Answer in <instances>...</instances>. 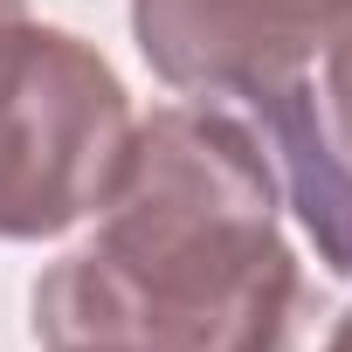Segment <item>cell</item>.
<instances>
[{"instance_id": "cell-1", "label": "cell", "mask_w": 352, "mask_h": 352, "mask_svg": "<svg viewBox=\"0 0 352 352\" xmlns=\"http://www.w3.org/2000/svg\"><path fill=\"white\" fill-rule=\"evenodd\" d=\"M304 276L263 138L208 104L131 124L97 242L35 283L49 352H290Z\"/></svg>"}, {"instance_id": "cell-2", "label": "cell", "mask_w": 352, "mask_h": 352, "mask_svg": "<svg viewBox=\"0 0 352 352\" xmlns=\"http://www.w3.org/2000/svg\"><path fill=\"white\" fill-rule=\"evenodd\" d=\"M131 104L111 63L63 35L14 21L0 35V242H42L97 214Z\"/></svg>"}, {"instance_id": "cell-3", "label": "cell", "mask_w": 352, "mask_h": 352, "mask_svg": "<svg viewBox=\"0 0 352 352\" xmlns=\"http://www.w3.org/2000/svg\"><path fill=\"white\" fill-rule=\"evenodd\" d=\"M352 21V0H131L145 63L173 90L256 97L304 76V63Z\"/></svg>"}, {"instance_id": "cell-4", "label": "cell", "mask_w": 352, "mask_h": 352, "mask_svg": "<svg viewBox=\"0 0 352 352\" xmlns=\"http://www.w3.org/2000/svg\"><path fill=\"white\" fill-rule=\"evenodd\" d=\"M249 111L263 118V138L283 166V187H290V208L304 214L318 256L352 276V159L331 145L324 131V111H318V90L304 76H283V83H263L249 97Z\"/></svg>"}, {"instance_id": "cell-5", "label": "cell", "mask_w": 352, "mask_h": 352, "mask_svg": "<svg viewBox=\"0 0 352 352\" xmlns=\"http://www.w3.org/2000/svg\"><path fill=\"white\" fill-rule=\"evenodd\" d=\"M318 111H324L331 145L352 159V21L324 42V90H318Z\"/></svg>"}, {"instance_id": "cell-6", "label": "cell", "mask_w": 352, "mask_h": 352, "mask_svg": "<svg viewBox=\"0 0 352 352\" xmlns=\"http://www.w3.org/2000/svg\"><path fill=\"white\" fill-rule=\"evenodd\" d=\"M324 352H352V311L331 324V338H324Z\"/></svg>"}, {"instance_id": "cell-7", "label": "cell", "mask_w": 352, "mask_h": 352, "mask_svg": "<svg viewBox=\"0 0 352 352\" xmlns=\"http://www.w3.org/2000/svg\"><path fill=\"white\" fill-rule=\"evenodd\" d=\"M14 21H28V8H21V0H0V35H8Z\"/></svg>"}]
</instances>
